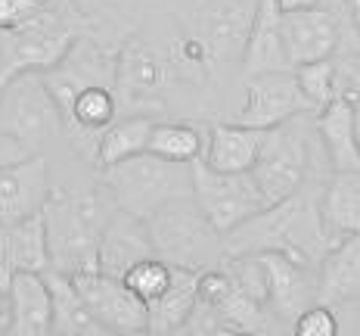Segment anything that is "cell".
<instances>
[{"label": "cell", "instance_id": "obj_5", "mask_svg": "<svg viewBox=\"0 0 360 336\" xmlns=\"http://www.w3.org/2000/svg\"><path fill=\"white\" fill-rule=\"evenodd\" d=\"M304 116H295L289 122L264 131L258 162L252 166L249 175L267 206L283 203V199H289L292 193H298L304 187L307 168H311L314 159V147H311L314 137Z\"/></svg>", "mask_w": 360, "mask_h": 336}, {"label": "cell", "instance_id": "obj_23", "mask_svg": "<svg viewBox=\"0 0 360 336\" xmlns=\"http://www.w3.org/2000/svg\"><path fill=\"white\" fill-rule=\"evenodd\" d=\"M283 10L276 0H258L255 22L245 44L243 66L245 75H264V72H292L283 56V37H280Z\"/></svg>", "mask_w": 360, "mask_h": 336}, {"label": "cell", "instance_id": "obj_20", "mask_svg": "<svg viewBox=\"0 0 360 336\" xmlns=\"http://www.w3.org/2000/svg\"><path fill=\"white\" fill-rule=\"evenodd\" d=\"M320 228L326 249L360 234V171H339L320 197Z\"/></svg>", "mask_w": 360, "mask_h": 336}, {"label": "cell", "instance_id": "obj_3", "mask_svg": "<svg viewBox=\"0 0 360 336\" xmlns=\"http://www.w3.org/2000/svg\"><path fill=\"white\" fill-rule=\"evenodd\" d=\"M146 224L153 256L165 265L180 268V271H212L221 261H227L224 237L208 224V218L199 212L193 197L171 199L159 212H153Z\"/></svg>", "mask_w": 360, "mask_h": 336}, {"label": "cell", "instance_id": "obj_31", "mask_svg": "<svg viewBox=\"0 0 360 336\" xmlns=\"http://www.w3.org/2000/svg\"><path fill=\"white\" fill-rule=\"evenodd\" d=\"M292 333L295 336H339V318L329 305L314 302L302 315L292 321Z\"/></svg>", "mask_w": 360, "mask_h": 336}, {"label": "cell", "instance_id": "obj_37", "mask_svg": "<svg viewBox=\"0 0 360 336\" xmlns=\"http://www.w3.org/2000/svg\"><path fill=\"white\" fill-rule=\"evenodd\" d=\"M354 134H357V147H360V100L354 103Z\"/></svg>", "mask_w": 360, "mask_h": 336}, {"label": "cell", "instance_id": "obj_8", "mask_svg": "<svg viewBox=\"0 0 360 336\" xmlns=\"http://www.w3.org/2000/svg\"><path fill=\"white\" fill-rule=\"evenodd\" d=\"M63 118L47 91L44 75L28 72L0 87V131L16 137L22 147L37 153L44 140L59 131Z\"/></svg>", "mask_w": 360, "mask_h": 336}, {"label": "cell", "instance_id": "obj_7", "mask_svg": "<svg viewBox=\"0 0 360 336\" xmlns=\"http://www.w3.org/2000/svg\"><path fill=\"white\" fill-rule=\"evenodd\" d=\"M193 171V203L208 218V224L221 237L233 234L245 221H252L258 212H264L267 203L261 190L255 187L252 175H224L212 171L202 159L190 162Z\"/></svg>", "mask_w": 360, "mask_h": 336}, {"label": "cell", "instance_id": "obj_1", "mask_svg": "<svg viewBox=\"0 0 360 336\" xmlns=\"http://www.w3.org/2000/svg\"><path fill=\"white\" fill-rule=\"evenodd\" d=\"M41 218L50 271L63 278L96 271L100 237L112 218L109 199L100 190H50Z\"/></svg>", "mask_w": 360, "mask_h": 336}, {"label": "cell", "instance_id": "obj_30", "mask_svg": "<svg viewBox=\"0 0 360 336\" xmlns=\"http://www.w3.org/2000/svg\"><path fill=\"white\" fill-rule=\"evenodd\" d=\"M50 10V0H0V35L19 32Z\"/></svg>", "mask_w": 360, "mask_h": 336}, {"label": "cell", "instance_id": "obj_22", "mask_svg": "<svg viewBox=\"0 0 360 336\" xmlns=\"http://www.w3.org/2000/svg\"><path fill=\"white\" fill-rule=\"evenodd\" d=\"M196 311H199V274L171 268L168 290L153 305H146V315H149L146 330L159 336H177L193 321Z\"/></svg>", "mask_w": 360, "mask_h": 336}, {"label": "cell", "instance_id": "obj_27", "mask_svg": "<svg viewBox=\"0 0 360 336\" xmlns=\"http://www.w3.org/2000/svg\"><path fill=\"white\" fill-rule=\"evenodd\" d=\"M205 147V134L199 125L190 122H155L153 134H149L146 153L159 156L165 162H180V166H190L202 156Z\"/></svg>", "mask_w": 360, "mask_h": 336}, {"label": "cell", "instance_id": "obj_13", "mask_svg": "<svg viewBox=\"0 0 360 336\" xmlns=\"http://www.w3.org/2000/svg\"><path fill=\"white\" fill-rule=\"evenodd\" d=\"M280 37H283L286 66L298 69V66L307 63L333 59L335 47L342 41V32H339V19L326 6H307V10L283 13Z\"/></svg>", "mask_w": 360, "mask_h": 336}, {"label": "cell", "instance_id": "obj_18", "mask_svg": "<svg viewBox=\"0 0 360 336\" xmlns=\"http://www.w3.org/2000/svg\"><path fill=\"white\" fill-rule=\"evenodd\" d=\"M261 144H264V131L245 128V125H212L205 131V147H202L199 159L212 171L224 175H249L252 166L258 162Z\"/></svg>", "mask_w": 360, "mask_h": 336}, {"label": "cell", "instance_id": "obj_26", "mask_svg": "<svg viewBox=\"0 0 360 336\" xmlns=\"http://www.w3.org/2000/svg\"><path fill=\"white\" fill-rule=\"evenodd\" d=\"M118 122V100L112 87H87L72 100L65 128L78 137H100L109 125Z\"/></svg>", "mask_w": 360, "mask_h": 336}, {"label": "cell", "instance_id": "obj_24", "mask_svg": "<svg viewBox=\"0 0 360 336\" xmlns=\"http://www.w3.org/2000/svg\"><path fill=\"white\" fill-rule=\"evenodd\" d=\"M360 299V234L345 237L323 256V274H320L317 302H351Z\"/></svg>", "mask_w": 360, "mask_h": 336}, {"label": "cell", "instance_id": "obj_10", "mask_svg": "<svg viewBox=\"0 0 360 336\" xmlns=\"http://www.w3.org/2000/svg\"><path fill=\"white\" fill-rule=\"evenodd\" d=\"M69 280H72L78 299L84 302L87 315L94 318L103 330L124 336V333H140L149 327L146 305L124 287V280L109 278V274H100V271L75 274Z\"/></svg>", "mask_w": 360, "mask_h": 336}, {"label": "cell", "instance_id": "obj_6", "mask_svg": "<svg viewBox=\"0 0 360 336\" xmlns=\"http://www.w3.org/2000/svg\"><path fill=\"white\" fill-rule=\"evenodd\" d=\"M75 41H78V32L72 19L53 10H47L37 22L19 32L0 35V87L19 75H47L50 69H56L75 47Z\"/></svg>", "mask_w": 360, "mask_h": 336}, {"label": "cell", "instance_id": "obj_15", "mask_svg": "<svg viewBox=\"0 0 360 336\" xmlns=\"http://www.w3.org/2000/svg\"><path fill=\"white\" fill-rule=\"evenodd\" d=\"M0 336H53V299L44 274L6 280V324Z\"/></svg>", "mask_w": 360, "mask_h": 336}, {"label": "cell", "instance_id": "obj_4", "mask_svg": "<svg viewBox=\"0 0 360 336\" xmlns=\"http://www.w3.org/2000/svg\"><path fill=\"white\" fill-rule=\"evenodd\" d=\"M103 184L118 212L146 221L171 199L193 193V171L180 162H165L153 153H140L112 168H103Z\"/></svg>", "mask_w": 360, "mask_h": 336}, {"label": "cell", "instance_id": "obj_12", "mask_svg": "<svg viewBox=\"0 0 360 336\" xmlns=\"http://www.w3.org/2000/svg\"><path fill=\"white\" fill-rule=\"evenodd\" d=\"M307 103L295 85L292 72H264V75H249L245 81V97L243 106L236 112V125L255 131H270L276 125L289 122L295 116H304Z\"/></svg>", "mask_w": 360, "mask_h": 336}, {"label": "cell", "instance_id": "obj_32", "mask_svg": "<svg viewBox=\"0 0 360 336\" xmlns=\"http://www.w3.org/2000/svg\"><path fill=\"white\" fill-rule=\"evenodd\" d=\"M28 156H37V153H32V149L22 147L16 137H10V134L0 131V168H4V166H13V162L28 159Z\"/></svg>", "mask_w": 360, "mask_h": 336}, {"label": "cell", "instance_id": "obj_14", "mask_svg": "<svg viewBox=\"0 0 360 336\" xmlns=\"http://www.w3.org/2000/svg\"><path fill=\"white\" fill-rule=\"evenodd\" d=\"M50 168L41 153L0 168V224H16L44 212L50 199Z\"/></svg>", "mask_w": 360, "mask_h": 336}, {"label": "cell", "instance_id": "obj_35", "mask_svg": "<svg viewBox=\"0 0 360 336\" xmlns=\"http://www.w3.org/2000/svg\"><path fill=\"white\" fill-rule=\"evenodd\" d=\"M202 336H264V333H236V330H224V327H205Z\"/></svg>", "mask_w": 360, "mask_h": 336}, {"label": "cell", "instance_id": "obj_9", "mask_svg": "<svg viewBox=\"0 0 360 336\" xmlns=\"http://www.w3.org/2000/svg\"><path fill=\"white\" fill-rule=\"evenodd\" d=\"M171 78V63L155 44L131 37L115 54V78L112 94L118 100V109H127L131 116H146V109L159 106L165 87Z\"/></svg>", "mask_w": 360, "mask_h": 336}, {"label": "cell", "instance_id": "obj_36", "mask_svg": "<svg viewBox=\"0 0 360 336\" xmlns=\"http://www.w3.org/2000/svg\"><path fill=\"white\" fill-rule=\"evenodd\" d=\"M0 315H6V278H4V268H0Z\"/></svg>", "mask_w": 360, "mask_h": 336}, {"label": "cell", "instance_id": "obj_11", "mask_svg": "<svg viewBox=\"0 0 360 336\" xmlns=\"http://www.w3.org/2000/svg\"><path fill=\"white\" fill-rule=\"evenodd\" d=\"M258 0H199V41L208 50V66H230L243 59Z\"/></svg>", "mask_w": 360, "mask_h": 336}, {"label": "cell", "instance_id": "obj_25", "mask_svg": "<svg viewBox=\"0 0 360 336\" xmlns=\"http://www.w3.org/2000/svg\"><path fill=\"white\" fill-rule=\"evenodd\" d=\"M153 125L155 122L149 116H127V118H118L115 125H109V128L103 131L100 137H96V144H94L96 166L112 168V166H118V162L146 153Z\"/></svg>", "mask_w": 360, "mask_h": 336}, {"label": "cell", "instance_id": "obj_17", "mask_svg": "<svg viewBox=\"0 0 360 336\" xmlns=\"http://www.w3.org/2000/svg\"><path fill=\"white\" fill-rule=\"evenodd\" d=\"M153 259V243H149L146 224L134 215L112 212L100 237V252H96V271L122 280L137 261Z\"/></svg>", "mask_w": 360, "mask_h": 336}, {"label": "cell", "instance_id": "obj_16", "mask_svg": "<svg viewBox=\"0 0 360 336\" xmlns=\"http://www.w3.org/2000/svg\"><path fill=\"white\" fill-rule=\"evenodd\" d=\"M261 271H264V287H267V302L276 309V315L295 321L304 309H311L317 299L307 265L283 256V252H258Z\"/></svg>", "mask_w": 360, "mask_h": 336}, {"label": "cell", "instance_id": "obj_29", "mask_svg": "<svg viewBox=\"0 0 360 336\" xmlns=\"http://www.w3.org/2000/svg\"><path fill=\"white\" fill-rule=\"evenodd\" d=\"M124 287L131 290L134 296L140 299L143 305H153L155 299H159L165 290H168V283H171V265H165L162 259H143V261H137V265L131 268V271L124 274Z\"/></svg>", "mask_w": 360, "mask_h": 336}, {"label": "cell", "instance_id": "obj_39", "mask_svg": "<svg viewBox=\"0 0 360 336\" xmlns=\"http://www.w3.org/2000/svg\"><path fill=\"white\" fill-rule=\"evenodd\" d=\"M4 324H6V315H0V330H4Z\"/></svg>", "mask_w": 360, "mask_h": 336}, {"label": "cell", "instance_id": "obj_38", "mask_svg": "<svg viewBox=\"0 0 360 336\" xmlns=\"http://www.w3.org/2000/svg\"><path fill=\"white\" fill-rule=\"evenodd\" d=\"M124 336H159V333H153V330H140V333H124Z\"/></svg>", "mask_w": 360, "mask_h": 336}, {"label": "cell", "instance_id": "obj_33", "mask_svg": "<svg viewBox=\"0 0 360 336\" xmlns=\"http://www.w3.org/2000/svg\"><path fill=\"white\" fill-rule=\"evenodd\" d=\"M345 81H348V91H345L342 97H348V100H360V56L351 59L348 69H345Z\"/></svg>", "mask_w": 360, "mask_h": 336}, {"label": "cell", "instance_id": "obj_34", "mask_svg": "<svg viewBox=\"0 0 360 336\" xmlns=\"http://www.w3.org/2000/svg\"><path fill=\"white\" fill-rule=\"evenodd\" d=\"M283 13H292V10H307V6H320V0H276Z\"/></svg>", "mask_w": 360, "mask_h": 336}, {"label": "cell", "instance_id": "obj_19", "mask_svg": "<svg viewBox=\"0 0 360 336\" xmlns=\"http://www.w3.org/2000/svg\"><path fill=\"white\" fill-rule=\"evenodd\" d=\"M0 268L4 278L13 274H47L50 256H47V234H44V218L0 224Z\"/></svg>", "mask_w": 360, "mask_h": 336}, {"label": "cell", "instance_id": "obj_2", "mask_svg": "<svg viewBox=\"0 0 360 336\" xmlns=\"http://www.w3.org/2000/svg\"><path fill=\"white\" fill-rule=\"evenodd\" d=\"M227 256H258V252H283V256L311 265L326 256L323 228H320V203L314 193H292L289 199L267 206L252 221L224 237Z\"/></svg>", "mask_w": 360, "mask_h": 336}, {"label": "cell", "instance_id": "obj_28", "mask_svg": "<svg viewBox=\"0 0 360 336\" xmlns=\"http://www.w3.org/2000/svg\"><path fill=\"white\" fill-rule=\"evenodd\" d=\"M292 75H295V85L307 103V112L326 109L335 97H342L339 94V66H335L333 59L298 66V69H292Z\"/></svg>", "mask_w": 360, "mask_h": 336}, {"label": "cell", "instance_id": "obj_21", "mask_svg": "<svg viewBox=\"0 0 360 336\" xmlns=\"http://www.w3.org/2000/svg\"><path fill=\"white\" fill-rule=\"evenodd\" d=\"M314 131H317L320 144L326 149L333 175H339V171H360V147L354 134V100L335 97L326 109L317 112Z\"/></svg>", "mask_w": 360, "mask_h": 336}]
</instances>
